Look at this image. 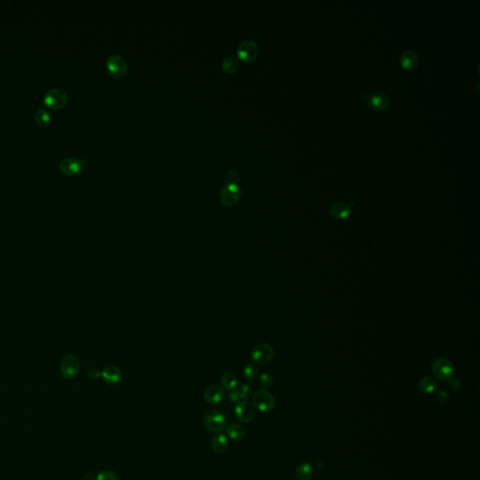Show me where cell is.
<instances>
[{
    "mask_svg": "<svg viewBox=\"0 0 480 480\" xmlns=\"http://www.w3.org/2000/svg\"><path fill=\"white\" fill-rule=\"evenodd\" d=\"M253 405L261 412H270L275 408L276 399L274 396L266 389H261L255 392L253 397Z\"/></svg>",
    "mask_w": 480,
    "mask_h": 480,
    "instance_id": "7a4b0ae2",
    "label": "cell"
},
{
    "mask_svg": "<svg viewBox=\"0 0 480 480\" xmlns=\"http://www.w3.org/2000/svg\"><path fill=\"white\" fill-rule=\"evenodd\" d=\"M419 58L418 54L413 50L405 51L400 56V65L407 71L415 70L419 65Z\"/></svg>",
    "mask_w": 480,
    "mask_h": 480,
    "instance_id": "5bb4252c",
    "label": "cell"
},
{
    "mask_svg": "<svg viewBox=\"0 0 480 480\" xmlns=\"http://www.w3.org/2000/svg\"><path fill=\"white\" fill-rule=\"evenodd\" d=\"M243 375L248 381H255L258 378L259 371L254 364L247 363L243 368Z\"/></svg>",
    "mask_w": 480,
    "mask_h": 480,
    "instance_id": "cb8c5ba5",
    "label": "cell"
},
{
    "mask_svg": "<svg viewBox=\"0 0 480 480\" xmlns=\"http://www.w3.org/2000/svg\"><path fill=\"white\" fill-rule=\"evenodd\" d=\"M102 377L106 384L115 385L121 381L122 372L115 366H109L102 370Z\"/></svg>",
    "mask_w": 480,
    "mask_h": 480,
    "instance_id": "4fadbf2b",
    "label": "cell"
},
{
    "mask_svg": "<svg viewBox=\"0 0 480 480\" xmlns=\"http://www.w3.org/2000/svg\"><path fill=\"white\" fill-rule=\"evenodd\" d=\"M236 392L239 396V398L242 399H247L251 398L253 394V388L249 385H241L239 388L236 389Z\"/></svg>",
    "mask_w": 480,
    "mask_h": 480,
    "instance_id": "d4e9b609",
    "label": "cell"
},
{
    "mask_svg": "<svg viewBox=\"0 0 480 480\" xmlns=\"http://www.w3.org/2000/svg\"><path fill=\"white\" fill-rule=\"evenodd\" d=\"M227 177L229 178V180L232 183H235L239 179V173H238L237 170L232 169V170H230V171L227 172Z\"/></svg>",
    "mask_w": 480,
    "mask_h": 480,
    "instance_id": "f1b7e54d",
    "label": "cell"
},
{
    "mask_svg": "<svg viewBox=\"0 0 480 480\" xmlns=\"http://www.w3.org/2000/svg\"><path fill=\"white\" fill-rule=\"evenodd\" d=\"M329 212L336 220H345L351 214V207L344 202H337L330 206Z\"/></svg>",
    "mask_w": 480,
    "mask_h": 480,
    "instance_id": "9a60e30c",
    "label": "cell"
},
{
    "mask_svg": "<svg viewBox=\"0 0 480 480\" xmlns=\"http://www.w3.org/2000/svg\"><path fill=\"white\" fill-rule=\"evenodd\" d=\"M235 412L237 419L243 423L252 422L255 418L254 406L251 402L244 400V399L239 400L236 403Z\"/></svg>",
    "mask_w": 480,
    "mask_h": 480,
    "instance_id": "7c38bea8",
    "label": "cell"
},
{
    "mask_svg": "<svg viewBox=\"0 0 480 480\" xmlns=\"http://www.w3.org/2000/svg\"><path fill=\"white\" fill-rule=\"evenodd\" d=\"M431 371L434 377L442 382H448L453 377L454 366L449 358H436L431 364Z\"/></svg>",
    "mask_w": 480,
    "mask_h": 480,
    "instance_id": "6da1fadb",
    "label": "cell"
},
{
    "mask_svg": "<svg viewBox=\"0 0 480 480\" xmlns=\"http://www.w3.org/2000/svg\"><path fill=\"white\" fill-rule=\"evenodd\" d=\"M273 384V378L270 374L268 373H263L260 378H259V385L263 389H267L270 388Z\"/></svg>",
    "mask_w": 480,
    "mask_h": 480,
    "instance_id": "484cf974",
    "label": "cell"
},
{
    "mask_svg": "<svg viewBox=\"0 0 480 480\" xmlns=\"http://www.w3.org/2000/svg\"><path fill=\"white\" fill-rule=\"evenodd\" d=\"M226 419L219 411L212 410L205 414L204 418V427L210 431H221L225 427Z\"/></svg>",
    "mask_w": 480,
    "mask_h": 480,
    "instance_id": "9c48e42d",
    "label": "cell"
},
{
    "mask_svg": "<svg viewBox=\"0 0 480 480\" xmlns=\"http://www.w3.org/2000/svg\"><path fill=\"white\" fill-rule=\"evenodd\" d=\"M242 195V190L236 183H228L223 188L220 200L226 206H233L238 203Z\"/></svg>",
    "mask_w": 480,
    "mask_h": 480,
    "instance_id": "5b68a950",
    "label": "cell"
},
{
    "mask_svg": "<svg viewBox=\"0 0 480 480\" xmlns=\"http://www.w3.org/2000/svg\"><path fill=\"white\" fill-rule=\"evenodd\" d=\"M227 398H228V400H229L230 402H238V401H239V399H240L239 396H238V394H237V392H236V390L229 391V393H228V397H227Z\"/></svg>",
    "mask_w": 480,
    "mask_h": 480,
    "instance_id": "1f68e13d",
    "label": "cell"
},
{
    "mask_svg": "<svg viewBox=\"0 0 480 480\" xmlns=\"http://www.w3.org/2000/svg\"><path fill=\"white\" fill-rule=\"evenodd\" d=\"M258 51L259 48L255 41L253 40H245L239 44L237 48V56L243 61L251 62L255 59L258 55Z\"/></svg>",
    "mask_w": 480,
    "mask_h": 480,
    "instance_id": "30bf717a",
    "label": "cell"
},
{
    "mask_svg": "<svg viewBox=\"0 0 480 480\" xmlns=\"http://www.w3.org/2000/svg\"><path fill=\"white\" fill-rule=\"evenodd\" d=\"M87 376H88V378L91 379V380H97L102 376V372L98 368H90L87 371Z\"/></svg>",
    "mask_w": 480,
    "mask_h": 480,
    "instance_id": "4dcf8cb0",
    "label": "cell"
},
{
    "mask_svg": "<svg viewBox=\"0 0 480 480\" xmlns=\"http://www.w3.org/2000/svg\"><path fill=\"white\" fill-rule=\"evenodd\" d=\"M35 119L36 122L41 126H46L51 121V114L49 112L43 108L38 109L35 113Z\"/></svg>",
    "mask_w": 480,
    "mask_h": 480,
    "instance_id": "603a6c76",
    "label": "cell"
},
{
    "mask_svg": "<svg viewBox=\"0 0 480 480\" xmlns=\"http://www.w3.org/2000/svg\"><path fill=\"white\" fill-rule=\"evenodd\" d=\"M60 372L65 379L74 378L80 369V362L78 358L72 355L65 356L60 362Z\"/></svg>",
    "mask_w": 480,
    "mask_h": 480,
    "instance_id": "8992f818",
    "label": "cell"
},
{
    "mask_svg": "<svg viewBox=\"0 0 480 480\" xmlns=\"http://www.w3.org/2000/svg\"><path fill=\"white\" fill-rule=\"evenodd\" d=\"M86 163V160H81L75 157H67L62 159L59 163V169L62 173L66 174H79Z\"/></svg>",
    "mask_w": 480,
    "mask_h": 480,
    "instance_id": "8fae6325",
    "label": "cell"
},
{
    "mask_svg": "<svg viewBox=\"0 0 480 480\" xmlns=\"http://www.w3.org/2000/svg\"><path fill=\"white\" fill-rule=\"evenodd\" d=\"M97 480H118V478L111 471H103L98 475Z\"/></svg>",
    "mask_w": 480,
    "mask_h": 480,
    "instance_id": "4316f807",
    "label": "cell"
},
{
    "mask_svg": "<svg viewBox=\"0 0 480 480\" xmlns=\"http://www.w3.org/2000/svg\"><path fill=\"white\" fill-rule=\"evenodd\" d=\"M223 69L226 73L233 74L238 69V62L235 56H227L223 61Z\"/></svg>",
    "mask_w": 480,
    "mask_h": 480,
    "instance_id": "7402d4cb",
    "label": "cell"
},
{
    "mask_svg": "<svg viewBox=\"0 0 480 480\" xmlns=\"http://www.w3.org/2000/svg\"><path fill=\"white\" fill-rule=\"evenodd\" d=\"M221 383L225 389L228 391H232L235 390V388L237 386V378L234 373L227 372L223 375V377L221 379Z\"/></svg>",
    "mask_w": 480,
    "mask_h": 480,
    "instance_id": "44dd1931",
    "label": "cell"
},
{
    "mask_svg": "<svg viewBox=\"0 0 480 480\" xmlns=\"http://www.w3.org/2000/svg\"><path fill=\"white\" fill-rule=\"evenodd\" d=\"M204 396L207 402L216 404L225 398V391L219 386H210L205 389Z\"/></svg>",
    "mask_w": 480,
    "mask_h": 480,
    "instance_id": "2e32d148",
    "label": "cell"
},
{
    "mask_svg": "<svg viewBox=\"0 0 480 480\" xmlns=\"http://www.w3.org/2000/svg\"><path fill=\"white\" fill-rule=\"evenodd\" d=\"M210 447L216 453H223L228 447V439L224 433H218L211 440Z\"/></svg>",
    "mask_w": 480,
    "mask_h": 480,
    "instance_id": "e0dca14e",
    "label": "cell"
},
{
    "mask_svg": "<svg viewBox=\"0 0 480 480\" xmlns=\"http://www.w3.org/2000/svg\"><path fill=\"white\" fill-rule=\"evenodd\" d=\"M449 382V387H450L453 391H458L460 390V387H461V384H460V381L459 379L451 378L448 381Z\"/></svg>",
    "mask_w": 480,
    "mask_h": 480,
    "instance_id": "83f0119b",
    "label": "cell"
},
{
    "mask_svg": "<svg viewBox=\"0 0 480 480\" xmlns=\"http://www.w3.org/2000/svg\"><path fill=\"white\" fill-rule=\"evenodd\" d=\"M68 102V94L61 88H51L43 96V103L51 109H59Z\"/></svg>",
    "mask_w": 480,
    "mask_h": 480,
    "instance_id": "3957f363",
    "label": "cell"
},
{
    "mask_svg": "<svg viewBox=\"0 0 480 480\" xmlns=\"http://www.w3.org/2000/svg\"><path fill=\"white\" fill-rule=\"evenodd\" d=\"M313 471L309 463H302L297 466L296 476L298 480H310L312 477Z\"/></svg>",
    "mask_w": 480,
    "mask_h": 480,
    "instance_id": "ffe728a7",
    "label": "cell"
},
{
    "mask_svg": "<svg viewBox=\"0 0 480 480\" xmlns=\"http://www.w3.org/2000/svg\"><path fill=\"white\" fill-rule=\"evenodd\" d=\"M438 388L437 382L430 377H424L419 382V390L425 394H430Z\"/></svg>",
    "mask_w": 480,
    "mask_h": 480,
    "instance_id": "ac0fdd59",
    "label": "cell"
},
{
    "mask_svg": "<svg viewBox=\"0 0 480 480\" xmlns=\"http://www.w3.org/2000/svg\"><path fill=\"white\" fill-rule=\"evenodd\" d=\"M435 398L439 403H446L449 400V394L446 391H439L436 393Z\"/></svg>",
    "mask_w": 480,
    "mask_h": 480,
    "instance_id": "f546056e",
    "label": "cell"
},
{
    "mask_svg": "<svg viewBox=\"0 0 480 480\" xmlns=\"http://www.w3.org/2000/svg\"><path fill=\"white\" fill-rule=\"evenodd\" d=\"M106 66L109 72L114 77H121L128 71V62L124 56L118 54L110 56L106 62Z\"/></svg>",
    "mask_w": 480,
    "mask_h": 480,
    "instance_id": "52a82bcc",
    "label": "cell"
},
{
    "mask_svg": "<svg viewBox=\"0 0 480 480\" xmlns=\"http://www.w3.org/2000/svg\"><path fill=\"white\" fill-rule=\"evenodd\" d=\"M226 432L229 435V437L234 441H240L245 436V430L240 426L239 424L232 423L227 426Z\"/></svg>",
    "mask_w": 480,
    "mask_h": 480,
    "instance_id": "d6986e66",
    "label": "cell"
},
{
    "mask_svg": "<svg viewBox=\"0 0 480 480\" xmlns=\"http://www.w3.org/2000/svg\"><path fill=\"white\" fill-rule=\"evenodd\" d=\"M274 349L266 342L257 344L251 353V358L259 365H266L274 358Z\"/></svg>",
    "mask_w": 480,
    "mask_h": 480,
    "instance_id": "277c9868",
    "label": "cell"
},
{
    "mask_svg": "<svg viewBox=\"0 0 480 480\" xmlns=\"http://www.w3.org/2000/svg\"><path fill=\"white\" fill-rule=\"evenodd\" d=\"M84 480H95V477L93 476L92 474H87L86 476H85Z\"/></svg>",
    "mask_w": 480,
    "mask_h": 480,
    "instance_id": "d6a6232c",
    "label": "cell"
},
{
    "mask_svg": "<svg viewBox=\"0 0 480 480\" xmlns=\"http://www.w3.org/2000/svg\"><path fill=\"white\" fill-rule=\"evenodd\" d=\"M362 101L366 102L372 109L383 111L390 105V98L384 92H373L369 95H363Z\"/></svg>",
    "mask_w": 480,
    "mask_h": 480,
    "instance_id": "ba28073f",
    "label": "cell"
}]
</instances>
